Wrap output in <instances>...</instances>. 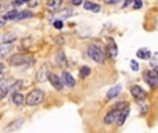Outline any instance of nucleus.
Wrapping results in <instances>:
<instances>
[{
	"label": "nucleus",
	"mask_w": 158,
	"mask_h": 133,
	"mask_svg": "<svg viewBox=\"0 0 158 133\" xmlns=\"http://www.w3.org/2000/svg\"><path fill=\"white\" fill-rule=\"evenodd\" d=\"M18 87H22V82L18 81L14 83V86H12V90H18Z\"/></svg>",
	"instance_id": "nucleus-27"
},
{
	"label": "nucleus",
	"mask_w": 158,
	"mask_h": 133,
	"mask_svg": "<svg viewBox=\"0 0 158 133\" xmlns=\"http://www.w3.org/2000/svg\"><path fill=\"white\" fill-rule=\"evenodd\" d=\"M130 93H132V96H133L137 101H143L146 98V92L137 85H133L130 87Z\"/></svg>",
	"instance_id": "nucleus-5"
},
{
	"label": "nucleus",
	"mask_w": 158,
	"mask_h": 133,
	"mask_svg": "<svg viewBox=\"0 0 158 133\" xmlns=\"http://www.w3.org/2000/svg\"><path fill=\"white\" fill-rule=\"evenodd\" d=\"M57 60H58V62H64V60H62V53L61 51L57 53Z\"/></svg>",
	"instance_id": "nucleus-28"
},
{
	"label": "nucleus",
	"mask_w": 158,
	"mask_h": 133,
	"mask_svg": "<svg viewBox=\"0 0 158 133\" xmlns=\"http://www.w3.org/2000/svg\"><path fill=\"white\" fill-rule=\"evenodd\" d=\"M143 3H142V0H134V3H133V7L137 10V8H142Z\"/></svg>",
	"instance_id": "nucleus-24"
},
{
	"label": "nucleus",
	"mask_w": 158,
	"mask_h": 133,
	"mask_svg": "<svg viewBox=\"0 0 158 133\" xmlns=\"http://www.w3.org/2000/svg\"><path fill=\"white\" fill-rule=\"evenodd\" d=\"M33 62V58H31L26 54H15L10 58V64L14 67H20V65H29Z\"/></svg>",
	"instance_id": "nucleus-2"
},
{
	"label": "nucleus",
	"mask_w": 158,
	"mask_h": 133,
	"mask_svg": "<svg viewBox=\"0 0 158 133\" xmlns=\"http://www.w3.org/2000/svg\"><path fill=\"white\" fill-rule=\"evenodd\" d=\"M82 1L83 0H72V4L73 6H79V4H82Z\"/></svg>",
	"instance_id": "nucleus-30"
},
{
	"label": "nucleus",
	"mask_w": 158,
	"mask_h": 133,
	"mask_svg": "<svg viewBox=\"0 0 158 133\" xmlns=\"http://www.w3.org/2000/svg\"><path fill=\"white\" fill-rule=\"evenodd\" d=\"M150 56H151V53L147 48H139L137 50V57L142 58V60H147V58H150Z\"/></svg>",
	"instance_id": "nucleus-13"
},
{
	"label": "nucleus",
	"mask_w": 158,
	"mask_h": 133,
	"mask_svg": "<svg viewBox=\"0 0 158 133\" xmlns=\"http://www.w3.org/2000/svg\"><path fill=\"white\" fill-rule=\"evenodd\" d=\"M14 39H15V35H14V33H11V32L6 33V36H4V42H12Z\"/></svg>",
	"instance_id": "nucleus-22"
},
{
	"label": "nucleus",
	"mask_w": 158,
	"mask_h": 133,
	"mask_svg": "<svg viewBox=\"0 0 158 133\" xmlns=\"http://www.w3.org/2000/svg\"><path fill=\"white\" fill-rule=\"evenodd\" d=\"M12 101H14V104L21 105L25 101V98H24V96H22L21 93H14V94H12Z\"/></svg>",
	"instance_id": "nucleus-16"
},
{
	"label": "nucleus",
	"mask_w": 158,
	"mask_h": 133,
	"mask_svg": "<svg viewBox=\"0 0 158 133\" xmlns=\"http://www.w3.org/2000/svg\"><path fill=\"white\" fill-rule=\"evenodd\" d=\"M119 111L121 109H117V108H112L111 111H109L107 115H105L104 118V122L107 123V125H109V123H114V122H117L118 119V115H119Z\"/></svg>",
	"instance_id": "nucleus-6"
},
{
	"label": "nucleus",
	"mask_w": 158,
	"mask_h": 133,
	"mask_svg": "<svg viewBox=\"0 0 158 133\" xmlns=\"http://www.w3.org/2000/svg\"><path fill=\"white\" fill-rule=\"evenodd\" d=\"M22 123H24V119H17V121H14V123L8 125L7 128H6V130H15V129H18V128H21Z\"/></svg>",
	"instance_id": "nucleus-15"
},
{
	"label": "nucleus",
	"mask_w": 158,
	"mask_h": 133,
	"mask_svg": "<svg viewBox=\"0 0 158 133\" xmlns=\"http://www.w3.org/2000/svg\"><path fill=\"white\" fill-rule=\"evenodd\" d=\"M43 98H45V93L42 92V90H33V92H31L26 96L25 103L28 105H37L43 101Z\"/></svg>",
	"instance_id": "nucleus-1"
},
{
	"label": "nucleus",
	"mask_w": 158,
	"mask_h": 133,
	"mask_svg": "<svg viewBox=\"0 0 158 133\" xmlns=\"http://www.w3.org/2000/svg\"><path fill=\"white\" fill-rule=\"evenodd\" d=\"M119 92H121V86H119V85L114 86V87H111L108 90V93H107V97H108V98H114V97H117L118 94H119Z\"/></svg>",
	"instance_id": "nucleus-11"
},
{
	"label": "nucleus",
	"mask_w": 158,
	"mask_h": 133,
	"mask_svg": "<svg viewBox=\"0 0 158 133\" xmlns=\"http://www.w3.org/2000/svg\"><path fill=\"white\" fill-rule=\"evenodd\" d=\"M130 67H132L133 71H137V69H139V64L136 62V61H130Z\"/></svg>",
	"instance_id": "nucleus-25"
},
{
	"label": "nucleus",
	"mask_w": 158,
	"mask_h": 133,
	"mask_svg": "<svg viewBox=\"0 0 158 133\" xmlns=\"http://www.w3.org/2000/svg\"><path fill=\"white\" fill-rule=\"evenodd\" d=\"M54 28H57V29H61V28H62V22H61L60 20L54 21Z\"/></svg>",
	"instance_id": "nucleus-26"
},
{
	"label": "nucleus",
	"mask_w": 158,
	"mask_h": 133,
	"mask_svg": "<svg viewBox=\"0 0 158 133\" xmlns=\"http://www.w3.org/2000/svg\"><path fill=\"white\" fill-rule=\"evenodd\" d=\"M3 25H4V21H3V20H0V28H1Z\"/></svg>",
	"instance_id": "nucleus-33"
},
{
	"label": "nucleus",
	"mask_w": 158,
	"mask_h": 133,
	"mask_svg": "<svg viewBox=\"0 0 158 133\" xmlns=\"http://www.w3.org/2000/svg\"><path fill=\"white\" fill-rule=\"evenodd\" d=\"M32 15V12L31 11H21V12H18L17 14V20H24V18H28V17H31Z\"/></svg>",
	"instance_id": "nucleus-19"
},
{
	"label": "nucleus",
	"mask_w": 158,
	"mask_h": 133,
	"mask_svg": "<svg viewBox=\"0 0 158 133\" xmlns=\"http://www.w3.org/2000/svg\"><path fill=\"white\" fill-rule=\"evenodd\" d=\"M1 79H3V78H1V75H0V82H1Z\"/></svg>",
	"instance_id": "nucleus-35"
},
{
	"label": "nucleus",
	"mask_w": 158,
	"mask_h": 133,
	"mask_svg": "<svg viewBox=\"0 0 158 133\" xmlns=\"http://www.w3.org/2000/svg\"><path fill=\"white\" fill-rule=\"evenodd\" d=\"M61 18H68L69 15H72V10L71 8H65V10H62V11L60 12Z\"/></svg>",
	"instance_id": "nucleus-21"
},
{
	"label": "nucleus",
	"mask_w": 158,
	"mask_h": 133,
	"mask_svg": "<svg viewBox=\"0 0 158 133\" xmlns=\"http://www.w3.org/2000/svg\"><path fill=\"white\" fill-rule=\"evenodd\" d=\"M8 87H10V86H8L7 83H3V85H0V100H1V98H4V97L7 96Z\"/></svg>",
	"instance_id": "nucleus-18"
},
{
	"label": "nucleus",
	"mask_w": 158,
	"mask_h": 133,
	"mask_svg": "<svg viewBox=\"0 0 158 133\" xmlns=\"http://www.w3.org/2000/svg\"><path fill=\"white\" fill-rule=\"evenodd\" d=\"M17 14H18V11H15V10L7 12V14H6V20H12V18H15Z\"/></svg>",
	"instance_id": "nucleus-23"
},
{
	"label": "nucleus",
	"mask_w": 158,
	"mask_h": 133,
	"mask_svg": "<svg viewBox=\"0 0 158 133\" xmlns=\"http://www.w3.org/2000/svg\"><path fill=\"white\" fill-rule=\"evenodd\" d=\"M3 68H4V65H3V64H0V72L3 71Z\"/></svg>",
	"instance_id": "nucleus-34"
},
{
	"label": "nucleus",
	"mask_w": 158,
	"mask_h": 133,
	"mask_svg": "<svg viewBox=\"0 0 158 133\" xmlns=\"http://www.w3.org/2000/svg\"><path fill=\"white\" fill-rule=\"evenodd\" d=\"M107 50H108L109 56L112 57V58H115V57H117V54H118V48H117V44H115V43L109 42V44L107 46Z\"/></svg>",
	"instance_id": "nucleus-14"
},
{
	"label": "nucleus",
	"mask_w": 158,
	"mask_h": 133,
	"mask_svg": "<svg viewBox=\"0 0 158 133\" xmlns=\"http://www.w3.org/2000/svg\"><path fill=\"white\" fill-rule=\"evenodd\" d=\"M12 48V44L11 42L8 43V42H6L4 44H0V58H3V57H6L8 54V53L11 51Z\"/></svg>",
	"instance_id": "nucleus-10"
},
{
	"label": "nucleus",
	"mask_w": 158,
	"mask_h": 133,
	"mask_svg": "<svg viewBox=\"0 0 158 133\" xmlns=\"http://www.w3.org/2000/svg\"><path fill=\"white\" fill-rule=\"evenodd\" d=\"M61 3H62V0H47V7L51 10H56L61 6Z\"/></svg>",
	"instance_id": "nucleus-17"
},
{
	"label": "nucleus",
	"mask_w": 158,
	"mask_h": 133,
	"mask_svg": "<svg viewBox=\"0 0 158 133\" xmlns=\"http://www.w3.org/2000/svg\"><path fill=\"white\" fill-rule=\"evenodd\" d=\"M49 81H50V83L54 86V89H57V90H62L64 83H62V79H61L60 76H57V75H54V73H50Z\"/></svg>",
	"instance_id": "nucleus-7"
},
{
	"label": "nucleus",
	"mask_w": 158,
	"mask_h": 133,
	"mask_svg": "<svg viewBox=\"0 0 158 133\" xmlns=\"http://www.w3.org/2000/svg\"><path fill=\"white\" fill-rule=\"evenodd\" d=\"M61 79H62V83H65L68 87H73V86H75V79H73L72 75L69 72H67V71L62 72V78H61Z\"/></svg>",
	"instance_id": "nucleus-9"
},
{
	"label": "nucleus",
	"mask_w": 158,
	"mask_h": 133,
	"mask_svg": "<svg viewBox=\"0 0 158 133\" xmlns=\"http://www.w3.org/2000/svg\"><path fill=\"white\" fill-rule=\"evenodd\" d=\"M129 107L126 105V107H123V108L119 111V115H118V119H117V123L119 126H122L123 123H125V121H126V118L129 117Z\"/></svg>",
	"instance_id": "nucleus-8"
},
{
	"label": "nucleus",
	"mask_w": 158,
	"mask_h": 133,
	"mask_svg": "<svg viewBox=\"0 0 158 133\" xmlns=\"http://www.w3.org/2000/svg\"><path fill=\"white\" fill-rule=\"evenodd\" d=\"M119 0H104V3H107V4H115V3H118Z\"/></svg>",
	"instance_id": "nucleus-29"
},
{
	"label": "nucleus",
	"mask_w": 158,
	"mask_h": 133,
	"mask_svg": "<svg viewBox=\"0 0 158 133\" xmlns=\"http://www.w3.org/2000/svg\"><path fill=\"white\" fill-rule=\"evenodd\" d=\"M87 56L93 61H96V62H103V61H104V53H103L101 48L98 47V46H96V44L89 46V48H87Z\"/></svg>",
	"instance_id": "nucleus-3"
},
{
	"label": "nucleus",
	"mask_w": 158,
	"mask_h": 133,
	"mask_svg": "<svg viewBox=\"0 0 158 133\" xmlns=\"http://www.w3.org/2000/svg\"><path fill=\"white\" fill-rule=\"evenodd\" d=\"M28 0H17V4H22V3H26Z\"/></svg>",
	"instance_id": "nucleus-32"
},
{
	"label": "nucleus",
	"mask_w": 158,
	"mask_h": 133,
	"mask_svg": "<svg viewBox=\"0 0 158 133\" xmlns=\"http://www.w3.org/2000/svg\"><path fill=\"white\" fill-rule=\"evenodd\" d=\"M144 79H146L147 85L151 87H157L158 86V73L154 71H147L144 73Z\"/></svg>",
	"instance_id": "nucleus-4"
},
{
	"label": "nucleus",
	"mask_w": 158,
	"mask_h": 133,
	"mask_svg": "<svg viewBox=\"0 0 158 133\" xmlns=\"http://www.w3.org/2000/svg\"><path fill=\"white\" fill-rule=\"evenodd\" d=\"M89 73H90V68H89V67H82L81 71H79V75H81L82 78H86Z\"/></svg>",
	"instance_id": "nucleus-20"
},
{
	"label": "nucleus",
	"mask_w": 158,
	"mask_h": 133,
	"mask_svg": "<svg viewBox=\"0 0 158 133\" xmlns=\"http://www.w3.org/2000/svg\"><path fill=\"white\" fill-rule=\"evenodd\" d=\"M130 1H132V0H125V3H123V8H125V7H128V6L130 4Z\"/></svg>",
	"instance_id": "nucleus-31"
},
{
	"label": "nucleus",
	"mask_w": 158,
	"mask_h": 133,
	"mask_svg": "<svg viewBox=\"0 0 158 133\" xmlns=\"http://www.w3.org/2000/svg\"><path fill=\"white\" fill-rule=\"evenodd\" d=\"M83 7H85L86 10H92L93 12H98V11H100V6H98V4H96V3H92V1H85Z\"/></svg>",
	"instance_id": "nucleus-12"
}]
</instances>
